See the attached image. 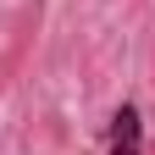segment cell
<instances>
[{
    "label": "cell",
    "mask_w": 155,
    "mask_h": 155,
    "mask_svg": "<svg viewBox=\"0 0 155 155\" xmlns=\"http://www.w3.org/2000/svg\"><path fill=\"white\" fill-rule=\"evenodd\" d=\"M111 155H144V122L133 105H122L111 116Z\"/></svg>",
    "instance_id": "1"
}]
</instances>
